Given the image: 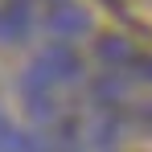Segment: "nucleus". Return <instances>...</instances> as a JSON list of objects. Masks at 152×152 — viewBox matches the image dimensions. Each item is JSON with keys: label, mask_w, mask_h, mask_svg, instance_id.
<instances>
[{"label": "nucleus", "mask_w": 152, "mask_h": 152, "mask_svg": "<svg viewBox=\"0 0 152 152\" xmlns=\"http://www.w3.org/2000/svg\"><path fill=\"white\" fill-rule=\"evenodd\" d=\"M86 74L82 58L74 53L70 41H58L50 50H41L21 74V99H25V111L33 119H58L62 115V99L74 91Z\"/></svg>", "instance_id": "1"}, {"label": "nucleus", "mask_w": 152, "mask_h": 152, "mask_svg": "<svg viewBox=\"0 0 152 152\" xmlns=\"http://www.w3.org/2000/svg\"><path fill=\"white\" fill-rule=\"evenodd\" d=\"M41 29L62 41H78L91 33V12L78 0H41Z\"/></svg>", "instance_id": "2"}, {"label": "nucleus", "mask_w": 152, "mask_h": 152, "mask_svg": "<svg viewBox=\"0 0 152 152\" xmlns=\"http://www.w3.org/2000/svg\"><path fill=\"white\" fill-rule=\"evenodd\" d=\"M41 29V0H0V41L17 45Z\"/></svg>", "instance_id": "3"}, {"label": "nucleus", "mask_w": 152, "mask_h": 152, "mask_svg": "<svg viewBox=\"0 0 152 152\" xmlns=\"http://www.w3.org/2000/svg\"><path fill=\"white\" fill-rule=\"evenodd\" d=\"M8 136H12V124H8V119H4V115H0V144H4V140H8Z\"/></svg>", "instance_id": "4"}]
</instances>
